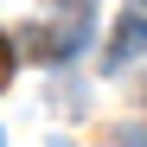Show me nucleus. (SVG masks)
<instances>
[{"instance_id":"1","label":"nucleus","mask_w":147,"mask_h":147,"mask_svg":"<svg viewBox=\"0 0 147 147\" xmlns=\"http://www.w3.org/2000/svg\"><path fill=\"white\" fill-rule=\"evenodd\" d=\"M141 45H147V7H134V13H128V19L115 26V38H109L102 64H109V70H121V64H128V58L141 51Z\"/></svg>"},{"instance_id":"2","label":"nucleus","mask_w":147,"mask_h":147,"mask_svg":"<svg viewBox=\"0 0 147 147\" xmlns=\"http://www.w3.org/2000/svg\"><path fill=\"white\" fill-rule=\"evenodd\" d=\"M7 77H13V45H7V32H0V90H7Z\"/></svg>"}]
</instances>
